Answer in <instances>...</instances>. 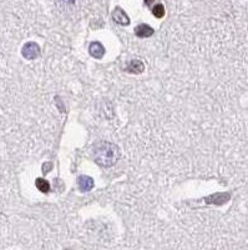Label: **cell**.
<instances>
[{
    "label": "cell",
    "mask_w": 248,
    "mask_h": 250,
    "mask_svg": "<svg viewBox=\"0 0 248 250\" xmlns=\"http://www.w3.org/2000/svg\"><path fill=\"white\" fill-rule=\"evenodd\" d=\"M153 17L157 18V19H161V18H164L165 14H166V10H165V6L162 4H157L153 8Z\"/></svg>",
    "instance_id": "obj_11"
},
{
    "label": "cell",
    "mask_w": 248,
    "mask_h": 250,
    "mask_svg": "<svg viewBox=\"0 0 248 250\" xmlns=\"http://www.w3.org/2000/svg\"><path fill=\"white\" fill-rule=\"evenodd\" d=\"M77 185H79V189L82 193H88L91 189H94L95 187V182H94L93 178L88 175H80L77 178Z\"/></svg>",
    "instance_id": "obj_4"
},
{
    "label": "cell",
    "mask_w": 248,
    "mask_h": 250,
    "mask_svg": "<svg viewBox=\"0 0 248 250\" xmlns=\"http://www.w3.org/2000/svg\"><path fill=\"white\" fill-rule=\"evenodd\" d=\"M40 53H41V50H40L39 44L35 43V42H28L21 48V55L28 60L37 59L40 57Z\"/></svg>",
    "instance_id": "obj_2"
},
{
    "label": "cell",
    "mask_w": 248,
    "mask_h": 250,
    "mask_svg": "<svg viewBox=\"0 0 248 250\" xmlns=\"http://www.w3.org/2000/svg\"><path fill=\"white\" fill-rule=\"evenodd\" d=\"M231 198L229 193H216L211 196H207L206 203L207 204H214V205H222L227 203Z\"/></svg>",
    "instance_id": "obj_5"
},
{
    "label": "cell",
    "mask_w": 248,
    "mask_h": 250,
    "mask_svg": "<svg viewBox=\"0 0 248 250\" xmlns=\"http://www.w3.org/2000/svg\"><path fill=\"white\" fill-rule=\"evenodd\" d=\"M91 155L97 165L104 168H111L118 162L121 150L117 145L110 142L96 143L91 149Z\"/></svg>",
    "instance_id": "obj_1"
},
{
    "label": "cell",
    "mask_w": 248,
    "mask_h": 250,
    "mask_svg": "<svg viewBox=\"0 0 248 250\" xmlns=\"http://www.w3.org/2000/svg\"><path fill=\"white\" fill-rule=\"evenodd\" d=\"M153 33H155L153 29L147 24H140L135 28V34L138 38H150Z\"/></svg>",
    "instance_id": "obj_9"
},
{
    "label": "cell",
    "mask_w": 248,
    "mask_h": 250,
    "mask_svg": "<svg viewBox=\"0 0 248 250\" xmlns=\"http://www.w3.org/2000/svg\"><path fill=\"white\" fill-rule=\"evenodd\" d=\"M35 185H37V188L39 189L40 191H41V193H49V191H50V184H49L48 180L42 179V178L37 179Z\"/></svg>",
    "instance_id": "obj_10"
},
{
    "label": "cell",
    "mask_w": 248,
    "mask_h": 250,
    "mask_svg": "<svg viewBox=\"0 0 248 250\" xmlns=\"http://www.w3.org/2000/svg\"><path fill=\"white\" fill-rule=\"evenodd\" d=\"M144 69H145V65L141 60L134 59L127 64L125 70H126L129 74H141L142 71H144Z\"/></svg>",
    "instance_id": "obj_8"
},
{
    "label": "cell",
    "mask_w": 248,
    "mask_h": 250,
    "mask_svg": "<svg viewBox=\"0 0 248 250\" xmlns=\"http://www.w3.org/2000/svg\"><path fill=\"white\" fill-rule=\"evenodd\" d=\"M57 6L64 13H73L77 8V0H57Z\"/></svg>",
    "instance_id": "obj_6"
},
{
    "label": "cell",
    "mask_w": 248,
    "mask_h": 250,
    "mask_svg": "<svg viewBox=\"0 0 248 250\" xmlns=\"http://www.w3.org/2000/svg\"><path fill=\"white\" fill-rule=\"evenodd\" d=\"M145 3H146V5H151L153 3V0H145Z\"/></svg>",
    "instance_id": "obj_12"
},
{
    "label": "cell",
    "mask_w": 248,
    "mask_h": 250,
    "mask_svg": "<svg viewBox=\"0 0 248 250\" xmlns=\"http://www.w3.org/2000/svg\"><path fill=\"white\" fill-rule=\"evenodd\" d=\"M105 53H106V50H105L104 45L99 43V42H94L89 46V54L93 58H95V59H101L105 55Z\"/></svg>",
    "instance_id": "obj_7"
},
{
    "label": "cell",
    "mask_w": 248,
    "mask_h": 250,
    "mask_svg": "<svg viewBox=\"0 0 248 250\" xmlns=\"http://www.w3.org/2000/svg\"><path fill=\"white\" fill-rule=\"evenodd\" d=\"M113 19L115 23L120 24V25H129L130 24V18L125 13L124 9L115 8L113 12Z\"/></svg>",
    "instance_id": "obj_3"
}]
</instances>
